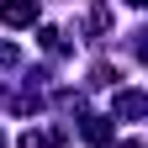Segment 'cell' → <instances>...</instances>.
Instances as JSON below:
<instances>
[{
    "label": "cell",
    "mask_w": 148,
    "mask_h": 148,
    "mask_svg": "<svg viewBox=\"0 0 148 148\" xmlns=\"http://www.w3.org/2000/svg\"><path fill=\"white\" fill-rule=\"evenodd\" d=\"M0 21H5V27H27V21H37V0H5V5H0Z\"/></svg>",
    "instance_id": "obj_1"
},
{
    "label": "cell",
    "mask_w": 148,
    "mask_h": 148,
    "mask_svg": "<svg viewBox=\"0 0 148 148\" xmlns=\"http://www.w3.org/2000/svg\"><path fill=\"white\" fill-rule=\"evenodd\" d=\"M21 148H58V138H53V132H27Z\"/></svg>",
    "instance_id": "obj_2"
},
{
    "label": "cell",
    "mask_w": 148,
    "mask_h": 148,
    "mask_svg": "<svg viewBox=\"0 0 148 148\" xmlns=\"http://www.w3.org/2000/svg\"><path fill=\"white\" fill-rule=\"evenodd\" d=\"M85 138H90V143H106V138H111V127H106L101 116H90V127H85Z\"/></svg>",
    "instance_id": "obj_3"
},
{
    "label": "cell",
    "mask_w": 148,
    "mask_h": 148,
    "mask_svg": "<svg viewBox=\"0 0 148 148\" xmlns=\"http://www.w3.org/2000/svg\"><path fill=\"white\" fill-rule=\"evenodd\" d=\"M122 148H148V143H122Z\"/></svg>",
    "instance_id": "obj_4"
},
{
    "label": "cell",
    "mask_w": 148,
    "mask_h": 148,
    "mask_svg": "<svg viewBox=\"0 0 148 148\" xmlns=\"http://www.w3.org/2000/svg\"><path fill=\"white\" fill-rule=\"evenodd\" d=\"M127 5H148V0H127Z\"/></svg>",
    "instance_id": "obj_5"
},
{
    "label": "cell",
    "mask_w": 148,
    "mask_h": 148,
    "mask_svg": "<svg viewBox=\"0 0 148 148\" xmlns=\"http://www.w3.org/2000/svg\"><path fill=\"white\" fill-rule=\"evenodd\" d=\"M0 148H5V143H0Z\"/></svg>",
    "instance_id": "obj_6"
}]
</instances>
